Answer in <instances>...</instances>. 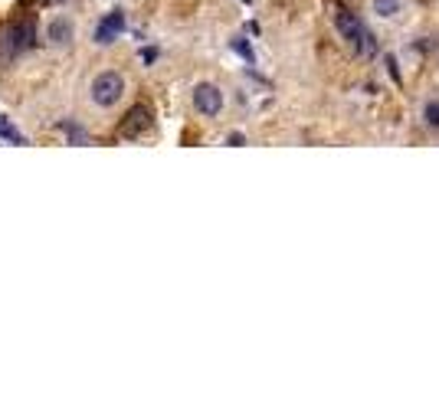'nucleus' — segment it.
<instances>
[{"instance_id": "423d86ee", "label": "nucleus", "mask_w": 439, "mask_h": 393, "mask_svg": "<svg viewBox=\"0 0 439 393\" xmlns=\"http://www.w3.org/2000/svg\"><path fill=\"white\" fill-rule=\"evenodd\" d=\"M121 33H125V13L112 10L105 20L96 27V43H98V46H108V43H115Z\"/></svg>"}, {"instance_id": "9d476101", "label": "nucleus", "mask_w": 439, "mask_h": 393, "mask_svg": "<svg viewBox=\"0 0 439 393\" xmlns=\"http://www.w3.org/2000/svg\"><path fill=\"white\" fill-rule=\"evenodd\" d=\"M426 121L433 128H439V102H429L426 105Z\"/></svg>"}, {"instance_id": "1a4fd4ad", "label": "nucleus", "mask_w": 439, "mask_h": 393, "mask_svg": "<svg viewBox=\"0 0 439 393\" xmlns=\"http://www.w3.org/2000/svg\"><path fill=\"white\" fill-rule=\"evenodd\" d=\"M374 10L380 13V17H394V13L400 10V0H374Z\"/></svg>"}, {"instance_id": "7ed1b4c3", "label": "nucleus", "mask_w": 439, "mask_h": 393, "mask_svg": "<svg viewBox=\"0 0 439 393\" xmlns=\"http://www.w3.org/2000/svg\"><path fill=\"white\" fill-rule=\"evenodd\" d=\"M334 27H338V33L351 43L354 50L361 46V40H364V33H367L361 27V20H357V13H351L348 7H334Z\"/></svg>"}, {"instance_id": "f03ea898", "label": "nucleus", "mask_w": 439, "mask_h": 393, "mask_svg": "<svg viewBox=\"0 0 439 393\" xmlns=\"http://www.w3.org/2000/svg\"><path fill=\"white\" fill-rule=\"evenodd\" d=\"M30 46H36V27H33L30 20L10 23V27H7V33H3V56L27 53Z\"/></svg>"}, {"instance_id": "ddd939ff", "label": "nucleus", "mask_w": 439, "mask_h": 393, "mask_svg": "<svg viewBox=\"0 0 439 393\" xmlns=\"http://www.w3.org/2000/svg\"><path fill=\"white\" fill-rule=\"evenodd\" d=\"M40 3H63V0H40Z\"/></svg>"}, {"instance_id": "6e6552de", "label": "nucleus", "mask_w": 439, "mask_h": 393, "mask_svg": "<svg viewBox=\"0 0 439 393\" xmlns=\"http://www.w3.org/2000/svg\"><path fill=\"white\" fill-rule=\"evenodd\" d=\"M0 138L3 141H13V144H23V138H20V131L7 121V118H0Z\"/></svg>"}, {"instance_id": "0eeeda50", "label": "nucleus", "mask_w": 439, "mask_h": 393, "mask_svg": "<svg viewBox=\"0 0 439 393\" xmlns=\"http://www.w3.org/2000/svg\"><path fill=\"white\" fill-rule=\"evenodd\" d=\"M75 36V27L69 17H56L50 27H46V40L53 43V46H69Z\"/></svg>"}, {"instance_id": "f257e3e1", "label": "nucleus", "mask_w": 439, "mask_h": 393, "mask_svg": "<svg viewBox=\"0 0 439 393\" xmlns=\"http://www.w3.org/2000/svg\"><path fill=\"white\" fill-rule=\"evenodd\" d=\"M92 102H96L98 108H112L121 102V96H125V75L121 73H102L96 75V82H92Z\"/></svg>"}, {"instance_id": "20e7f679", "label": "nucleus", "mask_w": 439, "mask_h": 393, "mask_svg": "<svg viewBox=\"0 0 439 393\" xmlns=\"http://www.w3.org/2000/svg\"><path fill=\"white\" fill-rule=\"evenodd\" d=\"M193 105H197L200 115L214 118V115H220V108H223V92L210 82H200L197 89H193Z\"/></svg>"}, {"instance_id": "9b49d317", "label": "nucleus", "mask_w": 439, "mask_h": 393, "mask_svg": "<svg viewBox=\"0 0 439 393\" xmlns=\"http://www.w3.org/2000/svg\"><path fill=\"white\" fill-rule=\"evenodd\" d=\"M233 46H236V50H239V53H243V56H246L249 63H253V50H249L246 43H239V40H236V43H233Z\"/></svg>"}, {"instance_id": "39448f33", "label": "nucleus", "mask_w": 439, "mask_h": 393, "mask_svg": "<svg viewBox=\"0 0 439 393\" xmlns=\"http://www.w3.org/2000/svg\"><path fill=\"white\" fill-rule=\"evenodd\" d=\"M148 128H151V108L148 105H135L128 115H125V121H121L118 131H121L125 138H141Z\"/></svg>"}, {"instance_id": "f8f14e48", "label": "nucleus", "mask_w": 439, "mask_h": 393, "mask_svg": "<svg viewBox=\"0 0 439 393\" xmlns=\"http://www.w3.org/2000/svg\"><path fill=\"white\" fill-rule=\"evenodd\" d=\"M230 144H233V148H239V144H246V138H243V135H230Z\"/></svg>"}]
</instances>
